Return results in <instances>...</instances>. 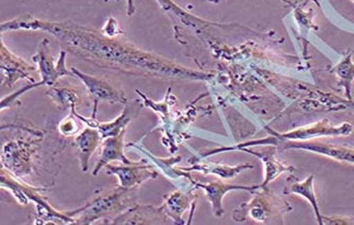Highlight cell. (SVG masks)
Masks as SVG:
<instances>
[{"label":"cell","mask_w":354,"mask_h":225,"mask_svg":"<svg viewBox=\"0 0 354 225\" xmlns=\"http://www.w3.org/2000/svg\"><path fill=\"white\" fill-rule=\"evenodd\" d=\"M350 220L352 219L323 216V224H352L354 223V221Z\"/></svg>","instance_id":"26"},{"label":"cell","mask_w":354,"mask_h":225,"mask_svg":"<svg viewBox=\"0 0 354 225\" xmlns=\"http://www.w3.org/2000/svg\"><path fill=\"white\" fill-rule=\"evenodd\" d=\"M1 188L11 192L12 196L22 206H27L29 202L35 203L39 220H41L40 223L75 224L73 218L68 216L66 212L52 208L47 199L42 196L41 192L47 190V188H34L5 168H1Z\"/></svg>","instance_id":"4"},{"label":"cell","mask_w":354,"mask_h":225,"mask_svg":"<svg viewBox=\"0 0 354 225\" xmlns=\"http://www.w3.org/2000/svg\"><path fill=\"white\" fill-rule=\"evenodd\" d=\"M283 195H297L303 197L313 206L317 217V224L323 225V216L319 210V201L315 190V176L310 174L304 181H299L295 177L290 176L286 180Z\"/></svg>","instance_id":"19"},{"label":"cell","mask_w":354,"mask_h":225,"mask_svg":"<svg viewBox=\"0 0 354 225\" xmlns=\"http://www.w3.org/2000/svg\"><path fill=\"white\" fill-rule=\"evenodd\" d=\"M39 138L14 140L6 143L1 154V165L18 178L29 176L33 172V156L37 152Z\"/></svg>","instance_id":"6"},{"label":"cell","mask_w":354,"mask_h":225,"mask_svg":"<svg viewBox=\"0 0 354 225\" xmlns=\"http://www.w3.org/2000/svg\"><path fill=\"white\" fill-rule=\"evenodd\" d=\"M106 3H109V1H120V0H104Z\"/></svg>","instance_id":"30"},{"label":"cell","mask_w":354,"mask_h":225,"mask_svg":"<svg viewBox=\"0 0 354 225\" xmlns=\"http://www.w3.org/2000/svg\"><path fill=\"white\" fill-rule=\"evenodd\" d=\"M68 52L62 50L60 52L59 58L55 63L53 55L51 54L49 39L44 38L40 42L35 55L32 56V60L37 64L38 72L41 76L42 85L53 87L56 82L62 76H71L74 78L73 72L69 71L66 66V55Z\"/></svg>","instance_id":"8"},{"label":"cell","mask_w":354,"mask_h":225,"mask_svg":"<svg viewBox=\"0 0 354 225\" xmlns=\"http://www.w3.org/2000/svg\"><path fill=\"white\" fill-rule=\"evenodd\" d=\"M142 107L140 100H133L131 103H127L124 105L122 114L115 118V120L106 123H100V120H96L92 127L100 130L102 140L109 136H118L120 132L127 130L129 123L140 114Z\"/></svg>","instance_id":"18"},{"label":"cell","mask_w":354,"mask_h":225,"mask_svg":"<svg viewBox=\"0 0 354 225\" xmlns=\"http://www.w3.org/2000/svg\"><path fill=\"white\" fill-rule=\"evenodd\" d=\"M169 217L162 206H136L129 208L111 221L109 224H168Z\"/></svg>","instance_id":"13"},{"label":"cell","mask_w":354,"mask_h":225,"mask_svg":"<svg viewBox=\"0 0 354 225\" xmlns=\"http://www.w3.org/2000/svg\"><path fill=\"white\" fill-rule=\"evenodd\" d=\"M75 78H80L82 83L86 87L88 96L94 102V107L97 108L100 102H106L110 104H122L126 105V96L124 90L120 86L113 85L104 78H97V76L90 75V74L84 73L76 68H71Z\"/></svg>","instance_id":"9"},{"label":"cell","mask_w":354,"mask_h":225,"mask_svg":"<svg viewBox=\"0 0 354 225\" xmlns=\"http://www.w3.org/2000/svg\"><path fill=\"white\" fill-rule=\"evenodd\" d=\"M106 174L116 176L118 183L122 188H140L142 184L148 180H155L158 178V172L155 170L154 166L148 162V160H140L134 164H108L106 166Z\"/></svg>","instance_id":"10"},{"label":"cell","mask_w":354,"mask_h":225,"mask_svg":"<svg viewBox=\"0 0 354 225\" xmlns=\"http://www.w3.org/2000/svg\"><path fill=\"white\" fill-rule=\"evenodd\" d=\"M354 54V50L346 54L345 57L335 66L332 72L337 74V86L343 87L345 90L346 98L353 100L352 98V87L354 82V64L352 62V55Z\"/></svg>","instance_id":"22"},{"label":"cell","mask_w":354,"mask_h":225,"mask_svg":"<svg viewBox=\"0 0 354 225\" xmlns=\"http://www.w3.org/2000/svg\"><path fill=\"white\" fill-rule=\"evenodd\" d=\"M76 116H74L73 112H71L69 116H66L64 120L60 122L58 125V132L64 136H76L80 132V126L76 123Z\"/></svg>","instance_id":"24"},{"label":"cell","mask_w":354,"mask_h":225,"mask_svg":"<svg viewBox=\"0 0 354 225\" xmlns=\"http://www.w3.org/2000/svg\"><path fill=\"white\" fill-rule=\"evenodd\" d=\"M313 3H317V7H321V5H319V0H313Z\"/></svg>","instance_id":"29"},{"label":"cell","mask_w":354,"mask_h":225,"mask_svg":"<svg viewBox=\"0 0 354 225\" xmlns=\"http://www.w3.org/2000/svg\"><path fill=\"white\" fill-rule=\"evenodd\" d=\"M270 136L268 138L273 141H311L327 136H348L353 132V125L350 123H343L341 125H333L327 118L319 122L301 126L297 129L288 132H277L270 128L266 127Z\"/></svg>","instance_id":"7"},{"label":"cell","mask_w":354,"mask_h":225,"mask_svg":"<svg viewBox=\"0 0 354 225\" xmlns=\"http://www.w3.org/2000/svg\"><path fill=\"white\" fill-rule=\"evenodd\" d=\"M136 13V5H134V0H128V5H127V15L132 16Z\"/></svg>","instance_id":"27"},{"label":"cell","mask_w":354,"mask_h":225,"mask_svg":"<svg viewBox=\"0 0 354 225\" xmlns=\"http://www.w3.org/2000/svg\"><path fill=\"white\" fill-rule=\"evenodd\" d=\"M0 69L3 73L1 84L3 86L12 88L14 84L19 80H28L31 83H36L35 75L37 68L30 65L25 60L12 53L3 42V35H1V50H0Z\"/></svg>","instance_id":"11"},{"label":"cell","mask_w":354,"mask_h":225,"mask_svg":"<svg viewBox=\"0 0 354 225\" xmlns=\"http://www.w3.org/2000/svg\"><path fill=\"white\" fill-rule=\"evenodd\" d=\"M207 1H209V3H219V0H207Z\"/></svg>","instance_id":"28"},{"label":"cell","mask_w":354,"mask_h":225,"mask_svg":"<svg viewBox=\"0 0 354 225\" xmlns=\"http://www.w3.org/2000/svg\"><path fill=\"white\" fill-rule=\"evenodd\" d=\"M292 210V206L287 200L274 194L270 188H259L253 192L249 202L241 203L232 212L235 222H243L251 219L263 224H283V218L287 213Z\"/></svg>","instance_id":"3"},{"label":"cell","mask_w":354,"mask_h":225,"mask_svg":"<svg viewBox=\"0 0 354 225\" xmlns=\"http://www.w3.org/2000/svg\"><path fill=\"white\" fill-rule=\"evenodd\" d=\"M277 146L281 150H301L306 152H315L321 156H327L329 159L339 161V162L354 164V147L348 145H335L328 143L319 142L317 140L311 141H273L270 138H259V140L249 141L241 144H237L231 147H221L219 152H226L232 150H239L243 147H252V146Z\"/></svg>","instance_id":"5"},{"label":"cell","mask_w":354,"mask_h":225,"mask_svg":"<svg viewBox=\"0 0 354 225\" xmlns=\"http://www.w3.org/2000/svg\"><path fill=\"white\" fill-rule=\"evenodd\" d=\"M192 165L190 168H180L185 172H197L204 174H213L218 177L221 180H232L237 174H241L243 170H253L254 166L249 163L239 164V165L230 166L221 163H202L190 162Z\"/></svg>","instance_id":"20"},{"label":"cell","mask_w":354,"mask_h":225,"mask_svg":"<svg viewBox=\"0 0 354 225\" xmlns=\"http://www.w3.org/2000/svg\"><path fill=\"white\" fill-rule=\"evenodd\" d=\"M1 33L14 30L44 31L53 35L66 52L88 63L128 75L207 80L212 74L189 69L156 54L149 53L102 32L71 21H47L24 14L0 26Z\"/></svg>","instance_id":"1"},{"label":"cell","mask_w":354,"mask_h":225,"mask_svg":"<svg viewBox=\"0 0 354 225\" xmlns=\"http://www.w3.org/2000/svg\"><path fill=\"white\" fill-rule=\"evenodd\" d=\"M309 109L327 110V111H354V100L339 98L327 92H313L311 100L308 102Z\"/></svg>","instance_id":"21"},{"label":"cell","mask_w":354,"mask_h":225,"mask_svg":"<svg viewBox=\"0 0 354 225\" xmlns=\"http://www.w3.org/2000/svg\"><path fill=\"white\" fill-rule=\"evenodd\" d=\"M352 3H354V0H351Z\"/></svg>","instance_id":"31"},{"label":"cell","mask_w":354,"mask_h":225,"mask_svg":"<svg viewBox=\"0 0 354 225\" xmlns=\"http://www.w3.org/2000/svg\"><path fill=\"white\" fill-rule=\"evenodd\" d=\"M192 190L183 192V190H175L171 194L164 196L162 210L165 214L172 219L175 224H186L184 219V214L188 210H194L197 203V196L193 194Z\"/></svg>","instance_id":"15"},{"label":"cell","mask_w":354,"mask_h":225,"mask_svg":"<svg viewBox=\"0 0 354 225\" xmlns=\"http://www.w3.org/2000/svg\"><path fill=\"white\" fill-rule=\"evenodd\" d=\"M48 96L53 98L54 103L57 104L58 107L62 110L66 108H72L76 106L78 100L77 92L66 88H54L50 87L47 91Z\"/></svg>","instance_id":"23"},{"label":"cell","mask_w":354,"mask_h":225,"mask_svg":"<svg viewBox=\"0 0 354 225\" xmlns=\"http://www.w3.org/2000/svg\"><path fill=\"white\" fill-rule=\"evenodd\" d=\"M124 136H126V130L120 132L118 136H109L102 140L100 154L93 172H92L93 176H97L102 168H106L108 164L114 161L122 163V164H134L136 162V161L127 158L124 154V147H127L124 144Z\"/></svg>","instance_id":"14"},{"label":"cell","mask_w":354,"mask_h":225,"mask_svg":"<svg viewBox=\"0 0 354 225\" xmlns=\"http://www.w3.org/2000/svg\"><path fill=\"white\" fill-rule=\"evenodd\" d=\"M239 150L257 156L263 163L265 178H263V182L259 184L261 188H267L271 182H273L277 177L281 176L283 172H295L297 170L293 166L287 165L285 163L277 160V146L268 145V147L261 150V152L251 150L250 147H243Z\"/></svg>","instance_id":"16"},{"label":"cell","mask_w":354,"mask_h":225,"mask_svg":"<svg viewBox=\"0 0 354 225\" xmlns=\"http://www.w3.org/2000/svg\"><path fill=\"white\" fill-rule=\"evenodd\" d=\"M104 35L108 36L110 38H118L120 36L124 35V31L120 28V24L115 18L110 17L106 19L104 28L102 30Z\"/></svg>","instance_id":"25"},{"label":"cell","mask_w":354,"mask_h":225,"mask_svg":"<svg viewBox=\"0 0 354 225\" xmlns=\"http://www.w3.org/2000/svg\"><path fill=\"white\" fill-rule=\"evenodd\" d=\"M196 190H204L206 194V198L212 208L213 214L216 217H221L224 215L225 210L223 206V200H224L226 194L232 190H247V192H253L259 190V186H237V184H230V183L224 182V181L216 180L211 181L208 183L196 182L193 180L192 177L189 178Z\"/></svg>","instance_id":"12"},{"label":"cell","mask_w":354,"mask_h":225,"mask_svg":"<svg viewBox=\"0 0 354 225\" xmlns=\"http://www.w3.org/2000/svg\"><path fill=\"white\" fill-rule=\"evenodd\" d=\"M138 188L120 186L102 190L82 208L66 214L74 219L75 224H93L98 220H104V224H109L118 215L138 204Z\"/></svg>","instance_id":"2"},{"label":"cell","mask_w":354,"mask_h":225,"mask_svg":"<svg viewBox=\"0 0 354 225\" xmlns=\"http://www.w3.org/2000/svg\"><path fill=\"white\" fill-rule=\"evenodd\" d=\"M102 143V134L97 128L86 126L76 134L74 138V147L76 148V156L80 161L82 172H88L90 160Z\"/></svg>","instance_id":"17"}]
</instances>
